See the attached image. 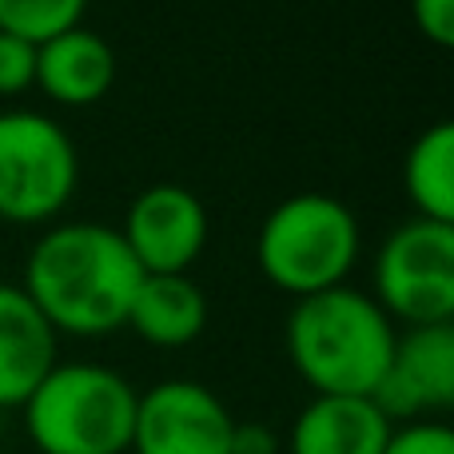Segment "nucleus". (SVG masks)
Returning a JSON list of instances; mask_svg holds the SVG:
<instances>
[{"label":"nucleus","mask_w":454,"mask_h":454,"mask_svg":"<svg viewBox=\"0 0 454 454\" xmlns=\"http://www.w3.org/2000/svg\"><path fill=\"white\" fill-rule=\"evenodd\" d=\"M144 271L116 227L96 220H56L24 259L20 287L56 335L100 339L128 323Z\"/></svg>","instance_id":"nucleus-1"},{"label":"nucleus","mask_w":454,"mask_h":454,"mask_svg":"<svg viewBox=\"0 0 454 454\" xmlns=\"http://www.w3.org/2000/svg\"><path fill=\"white\" fill-rule=\"evenodd\" d=\"M395 339L399 327L391 315L351 283L295 299V311L287 315L283 331L291 367L315 395H363V399H371V391L383 383Z\"/></svg>","instance_id":"nucleus-2"},{"label":"nucleus","mask_w":454,"mask_h":454,"mask_svg":"<svg viewBox=\"0 0 454 454\" xmlns=\"http://www.w3.org/2000/svg\"><path fill=\"white\" fill-rule=\"evenodd\" d=\"M136 391L104 363H56L24 399V434L40 454H128Z\"/></svg>","instance_id":"nucleus-3"},{"label":"nucleus","mask_w":454,"mask_h":454,"mask_svg":"<svg viewBox=\"0 0 454 454\" xmlns=\"http://www.w3.org/2000/svg\"><path fill=\"white\" fill-rule=\"evenodd\" d=\"M363 227L343 200L327 192H295L263 215L255 263L283 295H319L343 287L359 263Z\"/></svg>","instance_id":"nucleus-4"},{"label":"nucleus","mask_w":454,"mask_h":454,"mask_svg":"<svg viewBox=\"0 0 454 454\" xmlns=\"http://www.w3.org/2000/svg\"><path fill=\"white\" fill-rule=\"evenodd\" d=\"M80 184V152L60 120L32 108L0 112V220L48 227Z\"/></svg>","instance_id":"nucleus-5"},{"label":"nucleus","mask_w":454,"mask_h":454,"mask_svg":"<svg viewBox=\"0 0 454 454\" xmlns=\"http://www.w3.org/2000/svg\"><path fill=\"white\" fill-rule=\"evenodd\" d=\"M375 299L391 323H454V227L434 220L399 223L375 251Z\"/></svg>","instance_id":"nucleus-6"},{"label":"nucleus","mask_w":454,"mask_h":454,"mask_svg":"<svg viewBox=\"0 0 454 454\" xmlns=\"http://www.w3.org/2000/svg\"><path fill=\"white\" fill-rule=\"evenodd\" d=\"M231 411L196 379H164L140 391L132 454H227Z\"/></svg>","instance_id":"nucleus-7"},{"label":"nucleus","mask_w":454,"mask_h":454,"mask_svg":"<svg viewBox=\"0 0 454 454\" xmlns=\"http://www.w3.org/2000/svg\"><path fill=\"white\" fill-rule=\"evenodd\" d=\"M144 275H188L207 247L204 200L184 184H152L128 204L124 223L116 227Z\"/></svg>","instance_id":"nucleus-8"},{"label":"nucleus","mask_w":454,"mask_h":454,"mask_svg":"<svg viewBox=\"0 0 454 454\" xmlns=\"http://www.w3.org/2000/svg\"><path fill=\"white\" fill-rule=\"evenodd\" d=\"M371 403L391 423H415L454 407V323L407 327L395 339V355Z\"/></svg>","instance_id":"nucleus-9"},{"label":"nucleus","mask_w":454,"mask_h":454,"mask_svg":"<svg viewBox=\"0 0 454 454\" xmlns=\"http://www.w3.org/2000/svg\"><path fill=\"white\" fill-rule=\"evenodd\" d=\"M56 331L20 283L0 279V411H20L56 367Z\"/></svg>","instance_id":"nucleus-10"},{"label":"nucleus","mask_w":454,"mask_h":454,"mask_svg":"<svg viewBox=\"0 0 454 454\" xmlns=\"http://www.w3.org/2000/svg\"><path fill=\"white\" fill-rule=\"evenodd\" d=\"M116 84V52L100 32L76 28L36 48V88L64 108H92Z\"/></svg>","instance_id":"nucleus-11"},{"label":"nucleus","mask_w":454,"mask_h":454,"mask_svg":"<svg viewBox=\"0 0 454 454\" xmlns=\"http://www.w3.org/2000/svg\"><path fill=\"white\" fill-rule=\"evenodd\" d=\"M395 423L363 395H315L295 415L287 454H383Z\"/></svg>","instance_id":"nucleus-12"},{"label":"nucleus","mask_w":454,"mask_h":454,"mask_svg":"<svg viewBox=\"0 0 454 454\" xmlns=\"http://www.w3.org/2000/svg\"><path fill=\"white\" fill-rule=\"evenodd\" d=\"M148 347L180 351L207 327V295L192 275H144L128 307V323Z\"/></svg>","instance_id":"nucleus-13"},{"label":"nucleus","mask_w":454,"mask_h":454,"mask_svg":"<svg viewBox=\"0 0 454 454\" xmlns=\"http://www.w3.org/2000/svg\"><path fill=\"white\" fill-rule=\"evenodd\" d=\"M403 192L419 220L454 227V124L439 120L415 136L403 160Z\"/></svg>","instance_id":"nucleus-14"},{"label":"nucleus","mask_w":454,"mask_h":454,"mask_svg":"<svg viewBox=\"0 0 454 454\" xmlns=\"http://www.w3.org/2000/svg\"><path fill=\"white\" fill-rule=\"evenodd\" d=\"M84 12L88 0H0V32L40 48L44 40L84 24Z\"/></svg>","instance_id":"nucleus-15"},{"label":"nucleus","mask_w":454,"mask_h":454,"mask_svg":"<svg viewBox=\"0 0 454 454\" xmlns=\"http://www.w3.org/2000/svg\"><path fill=\"white\" fill-rule=\"evenodd\" d=\"M32 88H36V44L0 32V100H16Z\"/></svg>","instance_id":"nucleus-16"},{"label":"nucleus","mask_w":454,"mask_h":454,"mask_svg":"<svg viewBox=\"0 0 454 454\" xmlns=\"http://www.w3.org/2000/svg\"><path fill=\"white\" fill-rule=\"evenodd\" d=\"M383 454H454V431L439 419H415L395 427Z\"/></svg>","instance_id":"nucleus-17"},{"label":"nucleus","mask_w":454,"mask_h":454,"mask_svg":"<svg viewBox=\"0 0 454 454\" xmlns=\"http://www.w3.org/2000/svg\"><path fill=\"white\" fill-rule=\"evenodd\" d=\"M411 20L434 48L454 44V0H411Z\"/></svg>","instance_id":"nucleus-18"},{"label":"nucleus","mask_w":454,"mask_h":454,"mask_svg":"<svg viewBox=\"0 0 454 454\" xmlns=\"http://www.w3.org/2000/svg\"><path fill=\"white\" fill-rule=\"evenodd\" d=\"M227 454H283V442H279V434H275L271 427H263V423H239V419H235Z\"/></svg>","instance_id":"nucleus-19"}]
</instances>
